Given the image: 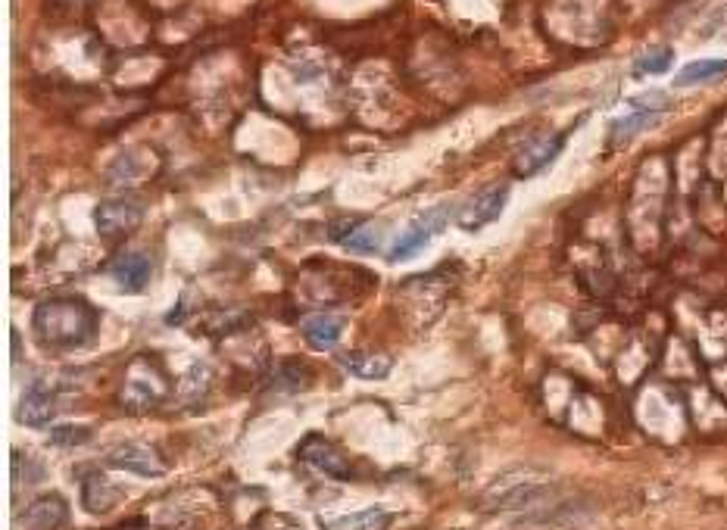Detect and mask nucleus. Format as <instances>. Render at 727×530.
I'll return each mask as SVG.
<instances>
[{
  "mask_svg": "<svg viewBox=\"0 0 727 530\" xmlns=\"http://www.w3.org/2000/svg\"><path fill=\"white\" fill-rule=\"evenodd\" d=\"M391 521L394 515L384 505H369L362 512H350L334 521H326V530H384L391 528Z\"/></svg>",
  "mask_w": 727,
  "mask_h": 530,
  "instance_id": "obj_14",
  "label": "nucleus"
},
{
  "mask_svg": "<svg viewBox=\"0 0 727 530\" xmlns=\"http://www.w3.org/2000/svg\"><path fill=\"white\" fill-rule=\"evenodd\" d=\"M113 279H116V284H119L126 294H141L153 279L151 256L135 250L119 253V256L113 259Z\"/></svg>",
  "mask_w": 727,
  "mask_h": 530,
  "instance_id": "obj_12",
  "label": "nucleus"
},
{
  "mask_svg": "<svg viewBox=\"0 0 727 530\" xmlns=\"http://www.w3.org/2000/svg\"><path fill=\"white\" fill-rule=\"evenodd\" d=\"M450 222V206L444 203V206H434V209H428L425 216H419L412 225L403 231L400 237L394 241V247L387 253V259L391 262H406V259H412L416 253H422L428 247V241L434 237V234H441L444 228Z\"/></svg>",
  "mask_w": 727,
  "mask_h": 530,
  "instance_id": "obj_4",
  "label": "nucleus"
},
{
  "mask_svg": "<svg viewBox=\"0 0 727 530\" xmlns=\"http://www.w3.org/2000/svg\"><path fill=\"white\" fill-rule=\"evenodd\" d=\"M88 440H91V428H85V425H63L51 434V443L60 450H76V447H85Z\"/></svg>",
  "mask_w": 727,
  "mask_h": 530,
  "instance_id": "obj_21",
  "label": "nucleus"
},
{
  "mask_svg": "<svg viewBox=\"0 0 727 530\" xmlns=\"http://www.w3.org/2000/svg\"><path fill=\"white\" fill-rule=\"evenodd\" d=\"M31 331L41 347L60 350V353H76L98 340L101 312L85 297H51L35 309Z\"/></svg>",
  "mask_w": 727,
  "mask_h": 530,
  "instance_id": "obj_1",
  "label": "nucleus"
},
{
  "mask_svg": "<svg viewBox=\"0 0 727 530\" xmlns=\"http://www.w3.org/2000/svg\"><path fill=\"white\" fill-rule=\"evenodd\" d=\"M69 525V503L60 493H44L16 515V530H60Z\"/></svg>",
  "mask_w": 727,
  "mask_h": 530,
  "instance_id": "obj_8",
  "label": "nucleus"
},
{
  "mask_svg": "<svg viewBox=\"0 0 727 530\" xmlns=\"http://www.w3.org/2000/svg\"><path fill=\"white\" fill-rule=\"evenodd\" d=\"M144 222V203L135 197H110V201L98 203L94 209V225L98 234L110 244H119L131 237Z\"/></svg>",
  "mask_w": 727,
  "mask_h": 530,
  "instance_id": "obj_3",
  "label": "nucleus"
},
{
  "mask_svg": "<svg viewBox=\"0 0 727 530\" xmlns=\"http://www.w3.org/2000/svg\"><path fill=\"white\" fill-rule=\"evenodd\" d=\"M662 113H665V106H640L637 113H627L622 119H615L612 122V141H627L637 131H647L662 119Z\"/></svg>",
  "mask_w": 727,
  "mask_h": 530,
  "instance_id": "obj_17",
  "label": "nucleus"
},
{
  "mask_svg": "<svg viewBox=\"0 0 727 530\" xmlns=\"http://www.w3.org/2000/svg\"><path fill=\"white\" fill-rule=\"evenodd\" d=\"M672 63H675V51L672 48H655V51L643 53L640 60H637V76H662V73H668L672 69Z\"/></svg>",
  "mask_w": 727,
  "mask_h": 530,
  "instance_id": "obj_19",
  "label": "nucleus"
},
{
  "mask_svg": "<svg viewBox=\"0 0 727 530\" xmlns=\"http://www.w3.org/2000/svg\"><path fill=\"white\" fill-rule=\"evenodd\" d=\"M301 331L316 353H328L337 347V340L344 334V319L334 312H309V315H303Z\"/></svg>",
  "mask_w": 727,
  "mask_h": 530,
  "instance_id": "obj_11",
  "label": "nucleus"
},
{
  "mask_svg": "<svg viewBox=\"0 0 727 530\" xmlns=\"http://www.w3.org/2000/svg\"><path fill=\"white\" fill-rule=\"evenodd\" d=\"M297 458H301L303 465L322 471L326 478L350 480L353 475H356V471H353L350 455L344 453L341 447H334V443H331L328 437H322V434H309V437H303V443L297 447Z\"/></svg>",
  "mask_w": 727,
  "mask_h": 530,
  "instance_id": "obj_5",
  "label": "nucleus"
},
{
  "mask_svg": "<svg viewBox=\"0 0 727 530\" xmlns=\"http://www.w3.org/2000/svg\"><path fill=\"white\" fill-rule=\"evenodd\" d=\"M173 384H169V372L163 369L160 356L144 353L135 356L128 362L126 378H123V390H119V405L131 412V415H148L153 409L169 400Z\"/></svg>",
  "mask_w": 727,
  "mask_h": 530,
  "instance_id": "obj_2",
  "label": "nucleus"
},
{
  "mask_svg": "<svg viewBox=\"0 0 727 530\" xmlns=\"http://www.w3.org/2000/svg\"><path fill=\"white\" fill-rule=\"evenodd\" d=\"M116 503H119V487L103 471H91L88 478L81 480V505L91 515H106Z\"/></svg>",
  "mask_w": 727,
  "mask_h": 530,
  "instance_id": "obj_13",
  "label": "nucleus"
},
{
  "mask_svg": "<svg viewBox=\"0 0 727 530\" xmlns=\"http://www.w3.org/2000/svg\"><path fill=\"white\" fill-rule=\"evenodd\" d=\"M94 0H48V7L56 10V13H81V10H88Z\"/></svg>",
  "mask_w": 727,
  "mask_h": 530,
  "instance_id": "obj_22",
  "label": "nucleus"
},
{
  "mask_svg": "<svg viewBox=\"0 0 727 530\" xmlns=\"http://www.w3.org/2000/svg\"><path fill=\"white\" fill-rule=\"evenodd\" d=\"M106 462H110V468H119V471L138 475V478H163L166 475V465L156 455V450L148 443H138V440H128V443H119L116 450H110Z\"/></svg>",
  "mask_w": 727,
  "mask_h": 530,
  "instance_id": "obj_7",
  "label": "nucleus"
},
{
  "mask_svg": "<svg viewBox=\"0 0 727 530\" xmlns=\"http://www.w3.org/2000/svg\"><path fill=\"white\" fill-rule=\"evenodd\" d=\"M344 247L350 253H359V256H375V253L381 250V241H378L375 228L359 225L350 237L344 241Z\"/></svg>",
  "mask_w": 727,
  "mask_h": 530,
  "instance_id": "obj_20",
  "label": "nucleus"
},
{
  "mask_svg": "<svg viewBox=\"0 0 727 530\" xmlns=\"http://www.w3.org/2000/svg\"><path fill=\"white\" fill-rule=\"evenodd\" d=\"M509 203V184H497V188H487V191H477L472 201L465 203L456 216L459 228L465 231H477V228L490 225L500 219V212Z\"/></svg>",
  "mask_w": 727,
  "mask_h": 530,
  "instance_id": "obj_9",
  "label": "nucleus"
},
{
  "mask_svg": "<svg viewBox=\"0 0 727 530\" xmlns=\"http://www.w3.org/2000/svg\"><path fill=\"white\" fill-rule=\"evenodd\" d=\"M66 403V397L51 387H28L20 397L16 405V422L23 428H48L53 418L60 415V409Z\"/></svg>",
  "mask_w": 727,
  "mask_h": 530,
  "instance_id": "obj_6",
  "label": "nucleus"
},
{
  "mask_svg": "<svg viewBox=\"0 0 727 530\" xmlns=\"http://www.w3.org/2000/svg\"><path fill=\"white\" fill-rule=\"evenodd\" d=\"M722 76H727V60H693L675 76V88L702 85V81H712V78Z\"/></svg>",
  "mask_w": 727,
  "mask_h": 530,
  "instance_id": "obj_18",
  "label": "nucleus"
},
{
  "mask_svg": "<svg viewBox=\"0 0 727 530\" xmlns=\"http://www.w3.org/2000/svg\"><path fill=\"white\" fill-rule=\"evenodd\" d=\"M565 131H559V134H550V138H537V141H527L522 153L512 159V169H515V176L519 178H531L537 176L540 169H547L552 159L562 153L565 147Z\"/></svg>",
  "mask_w": 727,
  "mask_h": 530,
  "instance_id": "obj_10",
  "label": "nucleus"
},
{
  "mask_svg": "<svg viewBox=\"0 0 727 530\" xmlns=\"http://www.w3.org/2000/svg\"><path fill=\"white\" fill-rule=\"evenodd\" d=\"M266 384L278 393H301L303 387L309 384V372L303 369L301 359H281L278 365H272Z\"/></svg>",
  "mask_w": 727,
  "mask_h": 530,
  "instance_id": "obj_16",
  "label": "nucleus"
},
{
  "mask_svg": "<svg viewBox=\"0 0 727 530\" xmlns=\"http://www.w3.org/2000/svg\"><path fill=\"white\" fill-rule=\"evenodd\" d=\"M341 365L344 372H350L353 378L362 380H381L391 375V356L381 353H344L341 356Z\"/></svg>",
  "mask_w": 727,
  "mask_h": 530,
  "instance_id": "obj_15",
  "label": "nucleus"
}]
</instances>
